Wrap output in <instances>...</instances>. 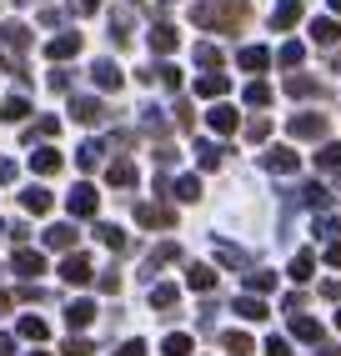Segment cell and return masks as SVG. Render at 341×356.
Listing matches in <instances>:
<instances>
[{"label": "cell", "mask_w": 341, "mask_h": 356, "mask_svg": "<svg viewBox=\"0 0 341 356\" xmlns=\"http://www.w3.org/2000/svg\"><path fill=\"white\" fill-rule=\"evenodd\" d=\"M70 111H76V121H86V126H101V121H106V106L90 101V96H76V101H70Z\"/></svg>", "instance_id": "cell-1"}, {"label": "cell", "mask_w": 341, "mask_h": 356, "mask_svg": "<svg viewBox=\"0 0 341 356\" xmlns=\"http://www.w3.org/2000/svg\"><path fill=\"white\" fill-rule=\"evenodd\" d=\"M61 276L70 281V286H86V281H90V261L86 256H65L61 261Z\"/></svg>", "instance_id": "cell-2"}, {"label": "cell", "mask_w": 341, "mask_h": 356, "mask_svg": "<svg viewBox=\"0 0 341 356\" xmlns=\"http://www.w3.org/2000/svg\"><path fill=\"white\" fill-rule=\"evenodd\" d=\"M76 51H81V35L76 31H65V35H56L51 45H45V56H51V60H70Z\"/></svg>", "instance_id": "cell-3"}, {"label": "cell", "mask_w": 341, "mask_h": 356, "mask_svg": "<svg viewBox=\"0 0 341 356\" xmlns=\"http://www.w3.org/2000/svg\"><path fill=\"white\" fill-rule=\"evenodd\" d=\"M40 271H45V256L31 251V246H20L15 251V276H40Z\"/></svg>", "instance_id": "cell-4"}, {"label": "cell", "mask_w": 341, "mask_h": 356, "mask_svg": "<svg viewBox=\"0 0 341 356\" xmlns=\"http://www.w3.org/2000/svg\"><path fill=\"white\" fill-rule=\"evenodd\" d=\"M326 131V115H296V121H291V136H301V140H316Z\"/></svg>", "instance_id": "cell-5"}, {"label": "cell", "mask_w": 341, "mask_h": 356, "mask_svg": "<svg viewBox=\"0 0 341 356\" xmlns=\"http://www.w3.org/2000/svg\"><path fill=\"white\" fill-rule=\"evenodd\" d=\"M65 206H70V216H95V191H90V186H76Z\"/></svg>", "instance_id": "cell-6"}, {"label": "cell", "mask_w": 341, "mask_h": 356, "mask_svg": "<svg viewBox=\"0 0 341 356\" xmlns=\"http://www.w3.org/2000/svg\"><path fill=\"white\" fill-rule=\"evenodd\" d=\"M45 246H51V251H70V246H76V226H51V231H45Z\"/></svg>", "instance_id": "cell-7"}, {"label": "cell", "mask_w": 341, "mask_h": 356, "mask_svg": "<svg viewBox=\"0 0 341 356\" xmlns=\"http://www.w3.org/2000/svg\"><path fill=\"white\" fill-rule=\"evenodd\" d=\"M136 221H141V226H170L176 216H170L166 206H136Z\"/></svg>", "instance_id": "cell-8"}, {"label": "cell", "mask_w": 341, "mask_h": 356, "mask_svg": "<svg viewBox=\"0 0 341 356\" xmlns=\"http://www.w3.org/2000/svg\"><path fill=\"white\" fill-rule=\"evenodd\" d=\"M20 206H26L31 216H45V211H51V191H40V186H31V191L20 196Z\"/></svg>", "instance_id": "cell-9"}, {"label": "cell", "mask_w": 341, "mask_h": 356, "mask_svg": "<svg viewBox=\"0 0 341 356\" xmlns=\"http://www.w3.org/2000/svg\"><path fill=\"white\" fill-rule=\"evenodd\" d=\"M0 40H6V45H10V51H26V45H31V31H26V26H20V20H10V26H6V31H0Z\"/></svg>", "instance_id": "cell-10"}, {"label": "cell", "mask_w": 341, "mask_h": 356, "mask_svg": "<svg viewBox=\"0 0 341 356\" xmlns=\"http://www.w3.org/2000/svg\"><path fill=\"white\" fill-rule=\"evenodd\" d=\"M31 171H35V176H56V171H61V156H56V151H35V156H31Z\"/></svg>", "instance_id": "cell-11"}, {"label": "cell", "mask_w": 341, "mask_h": 356, "mask_svg": "<svg viewBox=\"0 0 341 356\" xmlns=\"http://www.w3.org/2000/svg\"><path fill=\"white\" fill-rule=\"evenodd\" d=\"M65 321H70V326H90V321H95V306H90V301H70V306H65Z\"/></svg>", "instance_id": "cell-12"}, {"label": "cell", "mask_w": 341, "mask_h": 356, "mask_svg": "<svg viewBox=\"0 0 341 356\" xmlns=\"http://www.w3.org/2000/svg\"><path fill=\"white\" fill-rule=\"evenodd\" d=\"M90 76H95V86H101V90H120V70H116L111 60H101V65L90 70Z\"/></svg>", "instance_id": "cell-13"}, {"label": "cell", "mask_w": 341, "mask_h": 356, "mask_svg": "<svg viewBox=\"0 0 341 356\" xmlns=\"http://www.w3.org/2000/svg\"><path fill=\"white\" fill-rule=\"evenodd\" d=\"M296 20H301V0H281V6H276V31L296 26Z\"/></svg>", "instance_id": "cell-14"}, {"label": "cell", "mask_w": 341, "mask_h": 356, "mask_svg": "<svg viewBox=\"0 0 341 356\" xmlns=\"http://www.w3.org/2000/svg\"><path fill=\"white\" fill-rule=\"evenodd\" d=\"M236 316H246V321H266L261 296H241V301H236Z\"/></svg>", "instance_id": "cell-15"}, {"label": "cell", "mask_w": 341, "mask_h": 356, "mask_svg": "<svg viewBox=\"0 0 341 356\" xmlns=\"http://www.w3.org/2000/svg\"><path fill=\"white\" fill-rule=\"evenodd\" d=\"M0 115H6V121H26V115H31V101H26V96H10L6 106H0Z\"/></svg>", "instance_id": "cell-16"}, {"label": "cell", "mask_w": 341, "mask_h": 356, "mask_svg": "<svg viewBox=\"0 0 341 356\" xmlns=\"http://www.w3.org/2000/svg\"><path fill=\"white\" fill-rule=\"evenodd\" d=\"M291 331H296L301 341H322V326H316L311 316H291Z\"/></svg>", "instance_id": "cell-17"}, {"label": "cell", "mask_w": 341, "mask_h": 356, "mask_svg": "<svg viewBox=\"0 0 341 356\" xmlns=\"http://www.w3.org/2000/svg\"><path fill=\"white\" fill-rule=\"evenodd\" d=\"M241 65H246V70H266V65H271V56H266L261 45H246V51H241Z\"/></svg>", "instance_id": "cell-18"}, {"label": "cell", "mask_w": 341, "mask_h": 356, "mask_svg": "<svg viewBox=\"0 0 341 356\" xmlns=\"http://www.w3.org/2000/svg\"><path fill=\"white\" fill-rule=\"evenodd\" d=\"M176 301H181V291H176V286H156V291H151V306H156V312H170Z\"/></svg>", "instance_id": "cell-19"}, {"label": "cell", "mask_w": 341, "mask_h": 356, "mask_svg": "<svg viewBox=\"0 0 341 356\" xmlns=\"http://www.w3.org/2000/svg\"><path fill=\"white\" fill-rule=\"evenodd\" d=\"M196 90H201V96H221V90H226V76H221V70H211V76L196 81Z\"/></svg>", "instance_id": "cell-20"}, {"label": "cell", "mask_w": 341, "mask_h": 356, "mask_svg": "<svg viewBox=\"0 0 341 356\" xmlns=\"http://www.w3.org/2000/svg\"><path fill=\"white\" fill-rule=\"evenodd\" d=\"M211 131H236V111L231 106H216L211 111Z\"/></svg>", "instance_id": "cell-21"}, {"label": "cell", "mask_w": 341, "mask_h": 356, "mask_svg": "<svg viewBox=\"0 0 341 356\" xmlns=\"http://www.w3.org/2000/svg\"><path fill=\"white\" fill-rule=\"evenodd\" d=\"M151 45H156L161 56H166V51H176V31H170V26H156V31H151Z\"/></svg>", "instance_id": "cell-22"}, {"label": "cell", "mask_w": 341, "mask_h": 356, "mask_svg": "<svg viewBox=\"0 0 341 356\" xmlns=\"http://www.w3.org/2000/svg\"><path fill=\"white\" fill-rule=\"evenodd\" d=\"M266 165H271V171H296V151H271Z\"/></svg>", "instance_id": "cell-23"}, {"label": "cell", "mask_w": 341, "mask_h": 356, "mask_svg": "<svg viewBox=\"0 0 341 356\" xmlns=\"http://www.w3.org/2000/svg\"><path fill=\"white\" fill-rule=\"evenodd\" d=\"M131 181H136V165L131 161H116L111 165V186H131Z\"/></svg>", "instance_id": "cell-24"}, {"label": "cell", "mask_w": 341, "mask_h": 356, "mask_svg": "<svg viewBox=\"0 0 341 356\" xmlns=\"http://www.w3.org/2000/svg\"><path fill=\"white\" fill-rule=\"evenodd\" d=\"M191 286H196V291H211V286H216V271H211V266H191Z\"/></svg>", "instance_id": "cell-25"}, {"label": "cell", "mask_w": 341, "mask_h": 356, "mask_svg": "<svg viewBox=\"0 0 341 356\" xmlns=\"http://www.w3.org/2000/svg\"><path fill=\"white\" fill-rule=\"evenodd\" d=\"M316 40H322V45H331V40H341V26H336V20H316Z\"/></svg>", "instance_id": "cell-26"}, {"label": "cell", "mask_w": 341, "mask_h": 356, "mask_svg": "<svg viewBox=\"0 0 341 356\" xmlns=\"http://www.w3.org/2000/svg\"><path fill=\"white\" fill-rule=\"evenodd\" d=\"M20 337H26V341H45V321L40 316H26V321H20Z\"/></svg>", "instance_id": "cell-27"}, {"label": "cell", "mask_w": 341, "mask_h": 356, "mask_svg": "<svg viewBox=\"0 0 341 356\" xmlns=\"http://www.w3.org/2000/svg\"><path fill=\"white\" fill-rule=\"evenodd\" d=\"M246 286L261 296V291H271V286H276V276H271V271H251V276H246Z\"/></svg>", "instance_id": "cell-28"}, {"label": "cell", "mask_w": 341, "mask_h": 356, "mask_svg": "<svg viewBox=\"0 0 341 356\" xmlns=\"http://www.w3.org/2000/svg\"><path fill=\"white\" fill-rule=\"evenodd\" d=\"M246 101H251V106H271V86L251 81V86H246Z\"/></svg>", "instance_id": "cell-29"}, {"label": "cell", "mask_w": 341, "mask_h": 356, "mask_svg": "<svg viewBox=\"0 0 341 356\" xmlns=\"http://www.w3.org/2000/svg\"><path fill=\"white\" fill-rule=\"evenodd\" d=\"M95 236H101V241H106L111 251H120V246H126V236H120V226H95Z\"/></svg>", "instance_id": "cell-30"}, {"label": "cell", "mask_w": 341, "mask_h": 356, "mask_svg": "<svg viewBox=\"0 0 341 356\" xmlns=\"http://www.w3.org/2000/svg\"><path fill=\"white\" fill-rule=\"evenodd\" d=\"M101 151H106V146H101V140H86V146H81V165H86V171H90V165H95V161H101Z\"/></svg>", "instance_id": "cell-31"}, {"label": "cell", "mask_w": 341, "mask_h": 356, "mask_svg": "<svg viewBox=\"0 0 341 356\" xmlns=\"http://www.w3.org/2000/svg\"><path fill=\"white\" fill-rule=\"evenodd\" d=\"M226 351H231V356H251V337H236V331H231V337H226Z\"/></svg>", "instance_id": "cell-32"}, {"label": "cell", "mask_w": 341, "mask_h": 356, "mask_svg": "<svg viewBox=\"0 0 341 356\" xmlns=\"http://www.w3.org/2000/svg\"><path fill=\"white\" fill-rule=\"evenodd\" d=\"M186 351H191V337H181V331L166 337V356H186Z\"/></svg>", "instance_id": "cell-33"}, {"label": "cell", "mask_w": 341, "mask_h": 356, "mask_svg": "<svg viewBox=\"0 0 341 356\" xmlns=\"http://www.w3.org/2000/svg\"><path fill=\"white\" fill-rule=\"evenodd\" d=\"M301 56H306V51H301L296 40H286V45H281V65H301Z\"/></svg>", "instance_id": "cell-34"}, {"label": "cell", "mask_w": 341, "mask_h": 356, "mask_svg": "<svg viewBox=\"0 0 341 356\" xmlns=\"http://www.w3.org/2000/svg\"><path fill=\"white\" fill-rule=\"evenodd\" d=\"M196 151H201V165H206V171H216V165H221V151H216L211 140H206V146H196Z\"/></svg>", "instance_id": "cell-35"}, {"label": "cell", "mask_w": 341, "mask_h": 356, "mask_svg": "<svg viewBox=\"0 0 341 356\" xmlns=\"http://www.w3.org/2000/svg\"><path fill=\"white\" fill-rule=\"evenodd\" d=\"M90 351H95V346H90L86 337H70V341H65V356H90Z\"/></svg>", "instance_id": "cell-36"}, {"label": "cell", "mask_w": 341, "mask_h": 356, "mask_svg": "<svg viewBox=\"0 0 341 356\" xmlns=\"http://www.w3.org/2000/svg\"><path fill=\"white\" fill-rule=\"evenodd\" d=\"M291 276H296V281H306V276H311V256H306V251L291 261Z\"/></svg>", "instance_id": "cell-37"}, {"label": "cell", "mask_w": 341, "mask_h": 356, "mask_svg": "<svg viewBox=\"0 0 341 356\" xmlns=\"http://www.w3.org/2000/svg\"><path fill=\"white\" fill-rule=\"evenodd\" d=\"M56 131H61V121H56V115H45V121H35V131H31V140H35V136H56Z\"/></svg>", "instance_id": "cell-38"}, {"label": "cell", "mask_w": 341, "mask_h": 356, "mask_svg": "<svg viewBox=\"0 0 341 356\" xmlns=\"http://www.w3.org/2000/svg\"><path fill=\"white\" fill-rule=\"evenodd\" d=\"M176 196H181V201H196V196H201V186H196V181H191V176H186V181L176 186Z\"/></svg>", "instance_id": "cell-39"}, {"label": "cell", "mask_w": 341, "mask_h": 356, "mask_svg": "<svg viewBox=\"0 0 341 356\" xmlns=\"http://www.w3.org/2000/svg\"><path fill=\"white\" fill-rule=\"evenodd\" d=\"M246 131H251V136H256V140H266V136H271V121H261V115H256V121H251V126H246Z\"/></svg>", "instance_id": "cell-40"}, {"label": "cell", "mask_w": 341, "mask_h": 356, "mask_svg": "<svg viewBox=\"0 0 341 356\" xmlns=\"http://www.w3.org/2000/svg\"><path fill=\"white\" fill-rule=\"evenodd\" d=\"M322 165H326V171H331V165H341V146H326V151H322Z\"/></svg>", "instance_id": "cell-41"}, {"label": "cell", "mask_w": 341, "mask_h": 356, "mask_svg": "<svg viewBox=\"0 0 341 356\" xmlns=\"http://www.w3.org/2000/svg\"><path fill=\"white\" fill-rule=\"evenodd\" d=\"M6 181H15V161L0 156V186H6Z\"/></svg>", "instance_id": "cell-42"}, {"label": "cell", "mask_w": 341, "mask_h": 356, "mask_svg": "<svg viewBox=\"0 0 341 356\" xmlns=\"http://www.w3.org/2000/svg\"><path fill=\"white\" fill-rule=\"evenodd\" d=\"M116 356H145V346H141V341H126V346H120Z\"/></svg>", "instance_id": "cell-43"}, {"label": "cell", "mask_w": 341, "mask_h": 356, "mask_svg": "<svg viewBox=\"0 0 341 356\" xmlns=\"http://www.w3.org/2000/svg\"><path fill=\"white\" fill-rule=\"evenodd\" d=\"M266 356H286V341H266Z\"/></svg>", "instance_id": "cell-44"}, {"label": "cell", "mask_w": 341, "mask_h": 356, "mask_svg": "<svg viewBox=\"0 0 341 356\" xmlns=\"http://www.w3.org/2000/svg\"><path fill=\"white\" fill-rule=\"evenodd\" d=\"M326 261H331V266H341V241H331V251H326Z\"/></svg>", "instance_id": "cell-45"}, {"label": "cell", "mask_w": 341, "mask_h": 356, "mask_svg": "<svg viewBox=\"0 0 341 356\" xmlns=\"http://www.w3.org/2000/svg\"><path fill=\"white\" fill-rule=\"evenodd\" d=\"M70 6H76V10H95L101 0H70Z\"/></svg>", "instance_id": "cell-46"}, {"label": "cell", "mask_w": 341, "mask_h": 356, "mask_svg": "<svg viewBox=\"0 0 341 356\" xmlns=\"http://www.w3.org/2000/svg\"><path fill=\"white\" fill-rule=\"evenodd\" d=\"M10 346H15L10 337H0V356H10Z\"/></svg>", "instance_id": "cell-47"}, {"label": "cell", "mask_w": 341, "mask_h": 356, "mask_svg": "<svg viewBox=\"0 0 341 356\" xmlns=\"http://www.w3.org/2000/svg\"><path fill=\"white\" fill-rule=\"evenodd\" d=\"M331 10H336V15H341V0H331Z\"/></svg>", "instance_id": "cell-48"}, {"label": "cell", "mask_w": 341, "mask_h": 356, "mask_svg": "<svg viewBox=\"0 0 341 356\" xmlns=\"http://www.w3.org/2000/svg\"><path fill=\"white\" fill-rule=\"evenodd\" d=\"M6 231H10V226H0V236H6Z\"/></svg>", "instance_id": "cell-49"}, {"label": "cell", "mask_w": 341, "mask_h": 356, "mask_svg": "<svg viewBox=\"0 0 341 356\" xmlns=\"http://www.w3.org/2000/svg\"><path fill=\"white\" fill-rule=\"evenodd\" d=\"M31 356H45V351H31Z\"/></svg>", "instance_id": "cell-50"}, {"label": "cell", "mask_w": 341, "mask_h": 356, "mask_svg": "<svg viewBox=\"0 0 341 356\" xmlns=\"http://www.w3.org/2000/svg\"><path fill=\"white\" fill-rule=\"evenodd\" d=\"M166 6H170V0H166Z\"/></svg>", "instance_id": "cell-51"}, {"label": "cell", "mask_w": 341, "mask_h": 356, "mask_svg": "<svg viewBox=\"0 0 341 356\" xmlns=\"http://www.w3.org/2000/svg\"><path fill=\"white\" fill-rule=\"evenodd\" d=\"M336 321H341V316H336Z\"/></svg>", "instance_id": "cell-52"}]
</instances>
